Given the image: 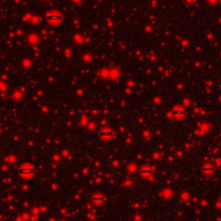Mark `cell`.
I'll return each mask as SVG.
<instances>
[{
    "label": "cell",
    "mask_w": 221,
    "mask_h": 221,
    "mask_svg": "<svg viewBox=\"0 0 221 221\" xmlns=\"http://www.w3.org/2000/svg\"><path fill=\"white\" fill-rule=\"evenodd\" d=\"M21 174L24 175L25 177H30L32 176V175L35 174V168L32 167V166H25V167H23V168L21 169Z\"/></svg>",
    "instance_id": "6da1fadb"
},
{
    "label": "cell",
    "mask_w": 221,
    "mask_h": 221,
    "mask_svg": "<svg viewBox=\"0 0 221 221\" xmlns=\"http://www.w3.org/2000/svg\"><path fill=\"white\" fill-rule=\"evenodd\" d=\"M100 134H101L103 137H107V138H112V137H114V132L109 129H101V132H100Z\"/></svg>",
    "instance_id": "7a4b0ae2"
},
{
    "label": "cell",
    "mask_w": 221,
    "mask_h": 221,
    "mask_svg": "<svg viewBox=\"0 0 221 221\" xmlns=\"http://www.w3.org/2000/svg\"><path fill=\"white\" fill-rule=\"evenodd\" d=\"M213 169H215V167H213V165L210 163H206V164L203 165V171L206 173V174H210V173H213Z\"/></svg>",
    "instance_id": "3957f363"
},
{
    "label": "cell",
    "mask_w": 221,
    "mask_h": 221,
    "mask_svg": "<svg viewBox=\"0 0 221 221\" xmlns=\"http://www.w3.org/2000/svg\"><path fill=\"white\" fill-rule=\"evenodd\" d=\"M47 19H49L50 22H57L61 20V15H59V14H56V13H52L47 16Z\"/></svg>",
    "instance_id": "277c9868"
},
{
    "label": "cell",
    "mask_w": 221,
    "mask_h": 221,
    "mask_svg": "<svg viewBox=\"0 0 221 221\" xmlns=\"http://www.w3.org/2000/svg\"><path fill=\"white\" fill-rule=\"evenodd\" d=\"M93 201H94V202H103L104 198L101 196V195H95L94 198H93Z\"/></svg>",
    "instance_id": "5b68a950"
}]
</instances>
